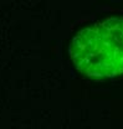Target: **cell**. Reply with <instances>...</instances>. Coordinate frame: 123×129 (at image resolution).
<instances>
[{
    "label": "cell",
    "instance_id": "6da1fadb",
    "mask_svg": "<svg viewBox=\"0 0 123 129\" xmlns=\"http://www.w3.org/2000/svg\"><path fill=\"white\" fill-rule=\"evenodd\" d=\"M70 55L83 75L114 77L123 73V17H111L81 30L71 41Z\"/></svg>",
    "mask_w": 123,
    "mask_h": 129
}]
</instances>
